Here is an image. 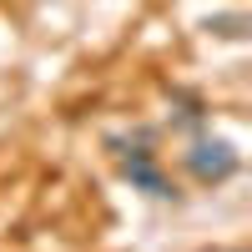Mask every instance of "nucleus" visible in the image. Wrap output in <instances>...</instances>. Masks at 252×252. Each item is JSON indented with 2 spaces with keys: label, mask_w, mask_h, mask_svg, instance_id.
Returning <instances> with one entry per match:
<instances>
[{
  "label": "nucleus",
  "mask_w": 252,
  "mask_h": 252,
  "mask_svg": "<svg viewBox=\"0 0 252 252\" xmlns=\"http://www.w3.org/2000/svg\"><path fill=\"white\" fill-rule=\"evenodd\" d=\"M182 166L192 172V182H202V187H222V182L237 177L242 152H237L227 136H192V146L182 152Z\"/></svg>",
  "instance_id": "nucleus-1"
},
{
  "label": "nucleus",
  "mask_w": 252,
  "mask_h": 252,
  "mask_svg": "<svg viewBox=\"0 0 252 252\" xmlns=\"http://www.w3.org/2000/svg\"><path fill=\"white\" fill-rule=\"evenodd\" d=\"M121 157V177L131 182V192H141V197H152V202H172L177 197V187H172V177L161 172V161H157V152H152V141L146 136H136L126 152H116Z\"/></svg>",
  "instance_id": "nucleus-2"
},
{
  "label": "nucleus",
  "mask_w": 252,
  "mask_h": 252,
  "mask_svg": "<svg viewBox=\"0 0 252 252\" xmlns=\"http://www.w3.org/2000/svg\"><path fill=\"white\" fill-rule=\"evenodd\" d=\"M232 26H242V15H217V20H207V31H217V35H237Z\"/></svg>",
  "instance_id": "nucleus-3"
}]
</instances>
